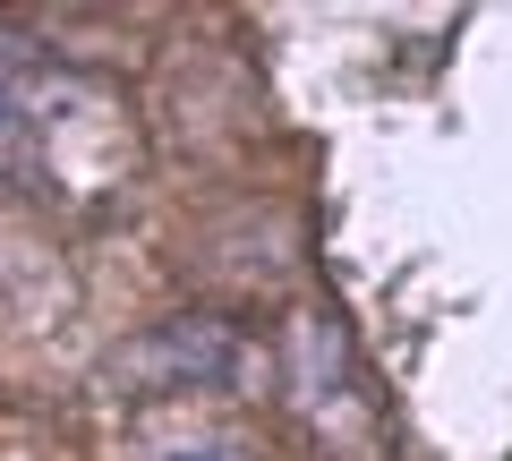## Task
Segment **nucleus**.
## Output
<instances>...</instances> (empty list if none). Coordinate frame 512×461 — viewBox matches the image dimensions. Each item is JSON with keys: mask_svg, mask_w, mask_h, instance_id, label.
Masks as SVG:
<instances>
[{"mask_svg": "<svg viewBox=\"0 0 512 461\" xmlns=\"http://www.w3.org/2000/svg\"><path fill=\"white\" fill-rule=\"evenodd\" d=\"M137 453L146 461H256L248 436L222 419H205V410H154L146 427H137Z\"/></svg>", "mask_w": 512, "mask_h": 461, "instance_id": "obj_1", "label": "nucleus"}]
</instances>
